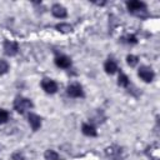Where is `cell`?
<instances>
[{
    "label": "cell",
    "instance_id": "cell-10",
    "mask_svg": "<svg viewBox=\"0 0 160 160\" xmlns=\"http://www.w3.org/2000/svg\"><path fill=\"white\" fill-rule=\"evenodd\" d=\"M104 70H105L106 74L112 75V74H115L116 70H118V64L115 62V60L108 59V60L105 61V64H104Z\"/></svg>",
    "mask_w": 160,
    "mask_h": 160
},
{
    "label": "cell",
    "instance_id": "cell-6",
    "mask_svg": "<svg viewBox=\"0 0 160 160\" xmlns=\"http://www.w3.org/2000/svg\"><path fill=\"white\" fill-rule=\"evenodd\" d=\"M138 74H139V76H140L145 82H150V81H152V79H154V71H152V69H151L150 66H140Z\"/></svg>",
    "mask_w": 160,
    "mask_h": 160
},
{
    "label": "cell",
    "instance_id": "cell-5",
    "mask_svg": "<svg viewBox=\"0 0 160 160\" xmlns=\"http://www.w3.org/2000/svg\"><path fill=\"white\" fill-rule=\"evenodd\" d=\"M66 92H68V95L71 96V98H82V96H84L82 88H81V85H79L78 82H74V84L69 85L68 89H66Z\"/></svg>",
    "mask_w": 160,
    "mask_h": 160
},
{
    "label": "cell",
    "instance_id": "cell-17",
    "mask_svg": "<svg viewBox=\"0 0 160 160\" xmlns=\"http://www.w3.org/2000/svg\"><path fill=\"white\" fill-rule=\"evenodd\" d=\"M138 61H139V59H138V56H135V55H128V56H126V62H128V65L131 66V68H134V66L138 64Z\"/></svg>",
    "mask_w": 160,
    "mask_h": 160
},
{
    "label": "cell",
    "instance_id": "cell-8",
    "mask_svg": "<svg viewBox=\"0 0 160 160\" xmlns=\"http://www.w3.org/2000/svg\"><path fill=\"white\" fill-rule=\"evenodd\" d=\"M55 65L58 68H61V69H68L71 66V60L66 55H58L55 58Z\"/></svg>",
    "mask_w": 160,
    "mask_h": 160
},
{
    "label": "cell",
    "instance_id": "cell-2",
    "mask_svg": "<svg viewBox=\"0 0 160 160\" xmlns=\"http://www.w3.org/2000/svg\"><path fill=\"white\" fill-rule=\"evenodd\" d=\"M32 108V102L30 99L28 98H22V96H18L14 100V109L19 112V114H24L26 110Z\"/></svg>",
    "mask_w": 160,
    "mask_h": 160
},
{
    "label": "cell",
    "instance_id": "cell-1",
    "mask_svg": "<svg viewBox=\"0 0 160 160\" xmlns=\"http://www.w3.org/2000/svg\"><path fill=\"white\" fill-rule=\"evenodd\" d=\"M126 8L129 10V12L134 14L135 16L139 18H146L148 16V11H146V4L139 0H131L126 2Z\"/></svg>",
    "mask_w": 160,
    "mask_h": 160
},
{
    "label": "cell",
    "instance_id": "cell-14",
    "mask_svg": "<svg viewBox=\"0 0 160 160\" xmlns=\"http://www.w3.org/2000/svg\"><path fill=\"white\" fill-rule=\"evenodd\" d=\"M118 84H119V86H121V88H128V86H129V78H128L124 72H120V75H119V78H118Z\"/></svg>",
    "mask_w": 160,
    "mask_h": 160
},
{
    "label": "cell",
    "instance_id": "cell-18",
    "mask_svg": "<svg viewBox=\"0 0 160 160\" xmlns=\"http://www.w3.org/2000/svg\"><path fill=\"white\" fill-rule=\"evenodd\" d=\"M122 41L126 42V44H136V42H138V39H136V36H135L134 34H131V35L124 36V38H122Z\"/></svg>",
    "mask_w": 160,
    "mask_h": 160
},
{
    "label": "cell",
    "instance_id": "cell-7",
    "mask_svg": "<svg viewBox=\"0 0 160 160\" xmlns=\"http://www.w3.org/2000/svg\"><path fill=\"white\" fill-rule=\"evenodd\" d=\"M51 14H52L55 18H58V19H64V18L68 16L66 9H65L62 5H60V4H54V5H52V8H51Z\"/></svg>",
    "mask_w": 160,
    "mask_h": 160
},
{
    "label": "cell",
    "instance_id": "cell-4",
    "mask_svg": "<svg viewBox=\"0 0 160 160\" xmlns=\"http://www.w3.org/2000/svg\"><path fill=\"white\" fill-rule=\"evenodd\" d=\"M41 88L48 94H55L58 91V84L51 79H42L41 80Z\"/></svg>",
    "mask_w": 160,
    "mask_h": 160
},
{
    "label": "cell",
    "instance_id": "cell-19",
    "mask_svg": "<svg viewBox=\"0 0 160 160\" xmlns=\"http://www.w3.org/2000/svg\"><path fill=\"white\" fill-rule=\"evenodd\" d=\"M8 70H9V64L4 59H0V75L6 74Z\"/></svg>",
    "mask_w": 160,
    "mask_h": 160
},
{
    "label": "cell",
    "instance_id": "cell-15",
    "mask_svg": "<svg viewBox=\"0 0 160 160\" xmlns=\"http://www.w3.org/2000/svg\"><path fill=\"white\" fill-rule=\"evenodd\" d=\"M120 152H121V149L119 146H116V145H112V146H110V148H108L105 150V154L108 156H115V155H119Z\"/></svg>",
    "mask_w": 160,
    "mask_h": 160
},
{
    "label": "cell",
    "instance_id": "cell-12",
    "mask_svg": "<svg viewBox=\"0 0 160 160\" xmlns=\"http://www.w3.org/2000/svg\"><path fill=\"white\" fill-rule=\"evenodd\" d=\"M159 154H160V151H159V146L156 144H154L146 149V155L151 160H159Z\"/></svg>",
    "mask_w": 160,
    "mask_h": 160
},
{
    "label": "cell",
    "instance_id": "cell-11",
    "mask_svg": "<svg viewBox=\"0 0 160 160\" xmlns=\"http://www.w3.org/2000/svg\"><path fill=\"white\" fill-rule=\"evenodd\" d=\"M81 131H82V134L86 135V136H96V135H98V131H96L95 126L91 125V124H88V122L82 124Z\"/></svg>",
    "mask_w": 160,
    "mask_h": 160
},
{
    "label": "cell",
    "instance_id": "cell-21",
    "mask_svg": "<svg viewBox=\"0 0 160 160\" xmlns=\"http://www.w3.org/2000/svg\"><path fill=\"white\" fill-rule=\"evenodd\" d=\"M11 158H12V160H25V158H24V154H22V152H20V151H16V152H14Z\"/></svg>",
    "mask_w": 160,
    "mask_h": 160
},
{
    "label": "cell",
    "instance_id": "cell-9",
    "mask_svg": "<svg viewBox=\"0 0 160 160\" xmlns=\"http://www.w3.org/2000/svg\"><path fill=\"white\" fill-rule=\"evenodd\" d=\"M28 120H29V124H30V126H31V129L34 131H36V130L40 129V126H41V119H40L39 115H36L34 112H30L28 115Z\"/></svg>",
    "mask_w": 160,
    "mask_h": 160
},
{
    "label": "cell",
    "instance_id": "cell-3",
    "mask_svg": "<svg viewBox=\"0 0 160 160\" xmlns=\"http://www.w3.org/2000/svg\"><path fill=\"white\" fill-rule=\"evenodd\" d=\"M2 48H4V52L8 56H15L19 51V44L12 40H5Z\"/></svg>",
    "mask_w": 160,
    "mask_h": 160
},
{
    "label": "cell",
    "instance_id": "cell-13",
    "mask_svg": "<svg viewBox=\"0 0 160 160\" xmlns=\"http://www.w3.org/2000/svg\"><path fill=\"white\" fill-rule=\"evenodd\" d=\"M56 30L62 32V34H68V32H71L72 31V26L70 24H66V22H60V24H56Z\"/></svg>",
    "mask_w": 160,
    "mask_h": 160
},
{
    "label": "cell",
    "instance_id": "cell-20",
    "mask_svg": "<svg viewBox=\"0 0 160 160\" xmlns=\"http://www.w3.org/2000/svg\"><path fill=\"white\" fill-rule=\"evenodd\" d=\"M9 120V112L4 109H0V124H4Z\"/></svg>",
    "mask_w": 160,
    "mask_h": 160
},
{
    "label": "cell",
    "instance_id": "cell-16",
    "mask_svg": "<svg viewBox=\"0 0 160 160\" xmlns=\"http://www.w3.org/2000/svg\"><path fill=\"white\" fill-rule=\"evenodd\" d=\"M44 158H45L46 160H59V159H60L59 154H58L56 151H54V150H50V149L45 151Z\"/></svg>",
    "mask_w": 160,
    "mask_h": 160
}]
</instances>
